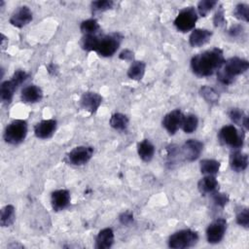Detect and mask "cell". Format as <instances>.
Masks as SVG:
<instances>
[{
    "label": "cell",
    "mask_w": 249,
    "mask_h": 249,
    "mask_svg": "<svg viewBox=\"0 0 249 249\" xmlns=\"http://www.w3.org/2000/svg\"><path fill=\"white\" fill-rule=\"evenodd\" d=\"M224 62L223 51L219 48H213L193 56L191 59V68L196 76L208 77L215 71H218Z\"/></svg>",
    "instance_id": "6da1fadb"
},
{
    "label": "cell",
    "mask_w": 249,
    "mask_h": 249,
    "mask_svg": "<svg viewBox=\"0 0 249 249\" xmlns=\"http://www.w3.org/2000/svg\"><path fill=\"white\" fill-rule=\"evenodd\" d=\"M236 223L244 228H248L249 226V211L248 208H241L236 214Z\"/></svg>",
    "instance_id": "e575fe53"
},
{
    "label": "cell",
    "mask_w": 249,
    "mask_h": 249,
    "mask_svg": "<svg viewBox=\"0 0 249 249\" xmlns=\"http://www.w3.org/2000/svg\"><path fill=\"white\" fill-rule=\"evenodd\" d=\"M198 124V120L196 115L190 114L188 116H184L181 127L186 133H192L194 132Z\"/></svg>",
    "instance_id": "83f0119b"
},
{
    "label": "cell",
    "mask_w": 249,
    "mask_h": 249,
    "mask_svg": "<svg viewBox=\"0 0 249 249\" xmlns=\"http://www.w3.org/2000/svg\"><path fill=\"white\" fill-rule=\"evenodd\" d=\"M200 171L205 175H215L220 169V162L215 160L205 159L200 161Z\"/></svg>",
    "instance_id": "484cf974"
},
{
    "label": "cell",
    "mask_w": 249,
    "mask_h": 249,
    "mask_svg": "<svg viewBox=\"0 0 249 249\" xmlns=\"http://www.w3.org/2000/svg\"><path fill=\"white\" fill-rule=\"evenodd\" d=\"M26 134L27 123L23 120H15L6 126L4 139L9 144L17 145L25 139Z\"/></svg>",
    "instance_id": "3957f363"
},
{
    "label": "cell",
    "mask_w": 249,
    "mask_h": 249,
    "mask_svg": "<svg viewBox=\"0 0 249 249\" xmlns=\"http://www.w3.org/2000/svg\"><path fill=\"white\" fill-rule=\"evenodd\" d=\"M93 155V148L89 146H78L71 150L67 155L68 162L73 165L86 164Z\"/></svg>",
    "instance_id": "ba28073f"
},
{
    "label": "cell",
    "mask_w": 249,
    "mask_h": 249,
    "mask_svg": "<svg viewBox=\"0 0 249 249\" xmlns=\"http://www.w3.org/2000/svg\"><path fill=\"white\" fill-rule=\"evenodd\" d=\"M133 52H131L130 50H124L120 54H119V57L123 60H132L133 59Z\"/></svg>",
    "instance_id": "ab89813d"
},
{
    "label": "cell",
    "mask_w": 249,
    "mask_h": 249,
    "mask_svg": "<svg viewBox=\"0 0 249 249\" xmlns=\"http://www.w3.org/2000/svg\"><path fill=\"white\" fill-rule=\"evenodd\" d=\"M198 240V234L192 230H181L169 236L168 246L172 249H183L194 246Z\"/></svg>",
    "instance_id": "277c9868"
},
{
    "label": "cell",
    "mask_w": 249,
    "mask_h": 249,
    "mask_svg": "<svg viewBox=\"0 0 249 249\" xmlns=\"http://www.w3.org/2000/svg\"><path fill=\"white\" fill-rule=\"evenodd\" d=\"M217 1L214 0H201L197 4V11L201 17H206L207 14L216 6Z\"/></svg>",
    "instance_id": "d6a6232c"
},
{
    "label": "cell",
    "mask_w": 249,
    "mask_h": 249,
    "mask_svg": "<svg viewBox=\"0 0 249 249\" xmlns=\"http://www.w3.org/2000/svg\"><path fill=\"white\" fill-rule=\"evenodd\" d=\"M137 153L142 160L149 162L154 157L155 147L148 139H144L137 144Z\"/></svg>",
    "instance_id": "7402d4cb"
},
{
    "label": "cell",
    "mask_w": 249,
    "mask_h": 249,
    "mask_svg": "<svg viewBox=\"0 0 249 249\" xmlns=\"http://www.w3.org/2000/svg\"><path fill=\"white\" fill-rule=\"evenodd\" d=\"M81 31L85 35H90V34H96L99 30V24L96 19L89 18L87 20H84L80 25Z\"/></svg>",
    "instance_id": "4dcf8cb0"
},
{
    "label": "cell",
    "mask_w": 249,
    "mask_h": 249,
    "mask_svg": "<svg viewBox=\"0 0 249 249\" xmlns=\"http://www.w3.org/2000/svg\"><path fill=\"white\" fill-rule=\"evenodd\" d=\"M16 219L15 207L11 204L4 206L1 209V216H0V225L2 227H9L11 226Z\"/></svg>",
    "instance_id": "cb8c5ba5"
},
{
    "label": "cell",
    "mask_w": 249,
    "mask_h": 249,
    "mask_svg": "<svg viewBox=\"0 0 249 249\" xmlns=\"http://www.w3.org/2000/svg\"><path fill=\"white\" fill-rule=\"evenodd\" d=\"M203 144L196 139H189L182 146L181 154L183 158L188 161L196 160L201 154Z\"/></svg>",
    "instance_id": "30bf717a"
},
{
    "label": "cell",
    "mask_w": 249,
    "mask_h": 249,
    "mask_svg": "<svg viewBox=\"0 0 249 249\" xmlns=\"http://www.w3.org/2000/svg\"><path fill=\"white\" fill-rule=\"evenodd\" d=\"M227 230V221L224 218H218L214 220L206 229V237L209 243L215 244L220 242Z\"/></svg>",
    "instance_id": "9c48e42d"
},
{
    "label": "cell",
    "mask_w": 249,
    "mask_h": 249,
    "mask_svg": "<svg viewBox=\"0 0 249 249\" xmlns=\"http://www.w3.org/2000/svg\"><path fill=\"white\" fill-rule=\"evenodd\" d=\"M201 96L204 98V100L210 104H217L219 101V94L218 92L211 87L203 86L201 87L199 90Z\"/></svg>",
    "instance_id": "f1b7e54d"
},
{
    "label": "cell",
    "mask_w": 249,
    "mask_h": 249,
    "mask_svg": "<svg viewBox=\"0 0 249 249\" xmlns=\"http://www.w3.org/2000/svg\"><path fill=\"white\" fill-rule=\"evenodd\" d=\"M213 22L216 27H221L226 23V18H225V13L224 9L222 6L219 7L217 12L215 13V16L213 18Z\"/></svg>",
    "instance_id": "8d00e7d4"
},
{
    "label": "cell",
    "mask_w": 249,
    "mask_h": 249,
    "mask_svg": "<svg viewBox=\"0 0 249 249\" xmlns=\"http://www.w3.org/2000/svg\"><path fill=\"white\" fill-rule=\"evenodd\" d=\"M56 129L55 120H43L34 126V133L38 138H50Z\"/></svg>",
    "instance_id": "5bb4252c"
},
{
    "label": "cell",
    "mask_w": 249,
    "mask_h": 249,
    "mask_svg": "<svg viewBox=\"0 0 249 249\" xmlns=\"http://www.w3.org/2000/svg\"><path fill=\"white\" fill-rule=\"evenodd\" d=\"M249 68V62L240 57H231L225 60L223 66L217 71V79L224 85L231 84L235 77L246 72Z\"/></svg>",
    "instance_id": "7a4b0ae2"
},
{
    "label": "cell",
    "mask_w": 249,
    "mask_h": 249,
    "mask_svg": "<svg viewBox=\"0 0 249 249\" xmlns=\"http://www.w3.org/2000/svg\"><path fill=\"white\" fill-rule=\"evenodd\" d=\"M114 2L111 0H97L93 1L91 3V9L92 12H104L106 10H109L113 7Z\"/></svg>",
    "instance_id": "836d02e7"
},
{
    "label": "cell",
    "mask_w": 249,
    "mask_h": 249,
    "mask_svg": "<svg viewBox=\"0 0 249 249\" xmlns=\"http://www.w3.org/2000/svg\"><path fill=\"white\" fill-rule=\"evenodd\" d=\"M110 125L116 130H124L128 125V118L122 113H115L110 118Z\"/></svg>",
    "instance_id": "4316f807"
},
{
    "label": "cell",
    "mask_w": 249,
    "mask_h": 249,
    "mask_svg": "<svg viewBox=\"0 0 249 249\" xmlns=\"http://www.w3.org/2000/svg\"><path fill=\"white\" fill-rule=\"evenodd\" d=\"M233 15L237 19L247 22L249 20V6L244 3H239L235 6Z\"/></svg>",
    "instance_id": "1f68e13d"
},
{
    "label": "cell",
    "mask_w": 249,
    "mask_h": 249,
    "mask_svg": "<svg viewBox=\"0 0 249 249\" xmlns=\"http://www.w3.org/2000/svg\"><path fill=\"white\" fill-rule=\"evenodd\" d=\"M229 117L235 124L241 125L245 127V129L248 128V117L239 108H231L229 111Z\"/></svg>",
    "instance_id": "d4e9b609"
},
{
    "label": "cell",
    "mask_w": 249,
    "mask_h": 249,
    "mask_svg": "<svg viewBox=\"0 0 249 249\" xmlns=\"http://www.w3.org/2000/svg\"><path fill=\"white\" fill-rule=\"evenodd\" d=\"M18 88V84L12 79L9 81L3 82L0 87V99L2 103L10 104L13 99L14 93Z\"/></svg>",
    "instance_id": "ffe728a7"
},
{
    "label": "cell",
    "mask_w": 249,
    "mask_h": 249,
    "mask_svg": "<svg viewBox=\"0 0 249 249\" xmlns=\"http://www.w3.org/2000/svg\"><path fill=\"white\" fill-rule=\"evenodd\" d=\"M146 64L143 61H133L127 70V76L135 81H140L145 74Z\"/></svg>",
    "instance_id": "603a6c76"
},
{
    "label": "cell",
    "mask_w": 249,
    "mask_h": 249,
    "mask_svg": "<svg viewBox=\"0 0 249 249\" xmlns=\"http://www.w3.org/2000/svg\"><path fill=\"white\" fill-rule=\"evenodd\" d=\"M32 20V12L27 6L17 9L10 18V23L16 27H23Z\"/></svg>",
    "instance_id": "4fadbf2b"
},
{
    "label": "cell",
    "mask_w": 249,
    "mask_h": 249,
    "mask_svg": "<svg viewBox=\"0 0 249 249\" xmlns=\"http://www.w3.org/2000/svg\"><path fill=\"white\" fill-rule=\"evenodd\" d=\"M28 77H29L28 73H26L24 70L19 69L14 73L12 80L15 81L18 84V86H20L22 83H24L28 79Z\"/></svg>",
    "instance_id": "74e56055"
},
{
    "label": "cell",
    "mask_w": 249,
    "mask_h": 249,
    "mask_svg": "<svg viewBox=\"0 0 249 249\" xmlns=\"http://www.w3.org/2000/svg\"><path fill=\"white\" fill-rule=\"evenodd\" d=\"M122 36L119 33H114L102 36L99 39L95 52L101 56H112L121 44Z\"/></svg>",
    "instance_id": "52a82bcc"
},
{
    "label": "cell",
    "mask_w": 249,
    "mask_h": 249,
    "mask_svg": "<svg viewBox=\"0 0 249 249\" xmlns=\"http://www.w3.org/2000/svg\"><path fill=\"white\" fill-rule=\"evenodd\" d=\"M212 200L216 206L223 208L229 202V196L227 194L219 193L217 191L212 194Z\"/></svg>",
    "instance_id": "d590c367"
},
{
    "label": "cell",
    "mask_w": 249,
    "mask_h": 249,
    "mask_svg": "<svg viewBox=\"0 0 249 249\" xmlns=\"http://www.w3.org/2000/svg\"><path fill=\"white\" fill-rule=\"evenodd\" d=\"M197 20V14L194 7H187L179 12L174 19L175 27L181 32L192 30Z\"/></svg>",
    "instance_id": "8992f818"
},
{
    "label": "cell",
    "mask_w": 249,
    "mask_h": 249,
    "mask_svg": "<svg viewBox=\"0 0 249 249\" xmlns=\"http://www.w3.org/2000/svg\"><path fill=\"white\" fill-rule=\"evenodd\" d=\"M218 137L222 144L233 149L241 148L244 141V134L242 132L240 133L236 127L231 124L223 126L219 131Z\"/></svg>",
    "instance_id": "5b68a950"
},
{
    "label": "cell",
    "mask_w": 249,
    "mask_h": 249,
    "mask_svg": "<svg viewBox=\"0 0 249 249\" xmlns=\"http://www.w3.org/2000/svg\"><path fill=\"white\" fill-rule=\"evenodd\" d=\"M52 206L53 210L60 211L65 209L70 203V193L67 190L61 189L52 193Z\"/></svg>",
    "instance_id": "9a60e30c"
},
{
    "label": "cell",
    "mask_w": 249,
    "mask_h": 249,
    "mask_svg": "<svg viewBox=\"0 0 249 249\" xmlns=\"http://www.w3.org/2000/svg\"><path fill=\"white\" fill-rule=\"evenodd\" d=\"M1 47H2V50H5L6 49V43L8 44V39L5 37L4 34H1Z\"/></svg>",
    "instance_id": "b9f144b4"
},
{
    "label": "cell",
    "mask_w": 249,
    "mask_h": 249,
    "mask_svg": "<svg viewBox=\"0 0 249 249\" xmlns=\"http://www.w3.org/2000/svg\"><path fill=\"white\" fill-rule=\"evenodd\" d=\"M43 97V91L42 89L35 86L30 85L22 89L20 98L25 103H36L39 102Z\"/></svg>",
    "instance_id": "2e32d148"
},
{
    "label": "cell",
    "mask_w": 249,
    "mask_h": 249,
    "mask_svg": "<svg viewBox=\"0 0 249 249\" xmlns=\"http://www.w3.org/2000/svg\"><path fill=\"white\" fill-rule=\"evenodd\" d=\"M242 30H243L242 26H240V25H234V26H232V27L229 30V33H230V35H231V37H236V36H238V35H240V34L242 33Z\"/></svg>",
    "instance_id": "60d3db41"
},
{
    "label": "cell",
    "mask_w": 249,
    "mask_h": 249,
    "mask_svg": "<svg viewBox=\"0 0 249 249\" xmlns=\"http://www.w3.org/2000/svg\"><path fill=\"white\" fill-rule=\"evenodd\" d=\"M230 165L236 172L245 170L248 165V156L238 151L232 153L230 157Z\"/></svg>",
    "instance_id": "44dd1931"
},
{
    "label": "cell",
    "mask_w": 249,
    "mask_h": 249,
    "mask_svg": "<svg viewBox=\"0 0 249 249\" xmlns=\"http://www.w3.org/2000/svg\"><path fill=\"white\" fill-rule=\"evenodd\" d=\"M114 243V231L111 228L101 230L95 239V247L97 249L110 248Z\"/></svg>",
    "instance_id": "d6986e66"
},
{
    "label": "cell",
    "mask_w": 249,
    "mask_h": 249,
    "mask_svg": "<svg viewBox=\"0 0 249 249\" xmlns=\"http://www.w3.org/2000/svg\"><path fill=\"white\" fill-rule=\"evenodd\" d=\"M212 32L207 29H195L189 37V42L192 47H201L205 45L211 38Z\"/></svg>",
    "instance_id": "e0dca14e"
},
{
    "label": "cell",
    "mask_w": 249,
    "mask_h": 249,
    "mask_svg": "<svg viewBox=\"0 0 249 249\" xmlns=\"http://www.w3.org/2000/svg\"><path fill=\"white\" fill-rule=\"evenodd\" d=\"M99 39L100 37L97 36L96 34H90V35H85L82 39V42H81V45H82V48L88 52H90V51H94L96 50V47L98 45V42H99Z\"/></svg>",
    "instance_id": "f546056e"
},
{
    "label": "cell",
    "mask_w": 249,
    "mask_h": 249,
    "mask_svg": "<svg viewBox=\"0 0 249 249\" xmlns=\"http://www.w3.org/2000/svg\"><path fill=\"white\" fill-rule=\"evenodd\" d=\"M184 115L179 109L167 113L162 119V125L169 134H174L181 127Z\"/></svg>",
    "instance_id": "8fae6325"
},
{
    "label": "cell",
    "mask_w": 249,
    "mask_h": 249,
    "mask_svg": "<svg viewBox=\"0 0 249 249\" xmlns=\"http://www.w3.org/2000/svg\"><path fill=\"white\" fill-rule=\"evenodd\" d=\"M197 188L202 195H212L213 193L218 191L219 183L214 175H205L198 181Z\"/></svg>",
    "instance_id": "ac0fdd59"
},
{
    "label": "cell",
    "mask_w": 249,
    "mask_h": 249,
    "mask_svg": "<svg viewBox=\"0 0 249 249\" xmlns=\"http://www.w3.org/2000/svg\"><path fill=\"white\" fill-rule=\"evenodd\" d=\"M48 71H49V73H51V74H54V72H55V65H54L53 63H51V64L48 66Z\"/></svg>",
    "instance_id": "7bdbcfd3"
},
{
    "label": "cell",
    "mask_w": 249,
    "mask_h": 249,
    "mask_svg": "<svg viewBox=\"0 0 249 249\" xmlns=\"http://www.w3.org/2000/svg\"><path fill=\"white\" fill-rule=\"evenodd\" d=\"M102 103V97L97 92L93 91H87L83 93L80 98V105L81 107L88 111L89 114H93L97 111L99 106Z\"/></svg>",
    "instance_id": "7c38bea8"
},
{
    "label": "cell",
    "mask_w": 249,
    "mask_h": 249,
    "mask_svg": "<svg viewBox=\"0 0 249 249\" xmlns=\"http://www.w3.org/2000/svg\"><path fill=\"white\" fill-rule=\"evenodd\" d=\"M119 220L120 222L123 224V225H129L132 221H133V215L131 212L129 211H125L124 213H122L119 217Z\"/></svg>",
    "instance_id": "f35d334b"
}]
</instances>
